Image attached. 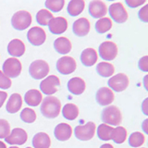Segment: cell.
Instances as JSON below:
<instances>
[{"mask_svg": "<svg viewBox=\"0 0 148 148\" xmlns=\"http://www.w3.org/2000/svg\"><path fill=\"white\" fill-rule=\"evenodd\" d=\"M100 148H114L111 145H109V143H105V145H102Z\"/></svg>", "mask_w": 148, "mask_h": 148, "instance_id": "cell-43", "label": "cell"}, {"mask_svg": "<svg viewBox=\"0 0 148 148\" xmlns=\"http://www.w3.org/2000/svg\"><path fill=\"white\" fill-rule=\"evenodd\" d=\"M145 141V137L143 133L135 132L131 134V136L129 137V145L133 148H137L142 146Z\"/></svg>", "mask_w": 148, "mask_h": 148, "instance_id": "cell-33", "label": "cell"}, {"mask_svg": "<svg viewBox=\"0 0 148 148\" xmlns=\"http://www.w3.org/2000/svg\"><path fill=\"white\" fill-rule=\"evenodd\" d=\"M109 15L117 23H123L128 20V13L121 3H114L109 7Z\"/></svg>", "mask_w": 148, "mask_h": 148, "instance_id": "cell-9", "label": "cell"}, {"mask_svg": "<svg viewBox=\"0 0 148 148\" xmlns=\"http://www.w3.org/2000/svg\"><path fill=\"white\" fill-rule=\"evenodd\" d=\"M72 31L74 34L79 37H83L87 35L90 32V22L85 18H78L74 21L72 25Z\"/></svg>", "mask_w": 148, "mask_h": 148, "instance_id": "cell-17", "label": "cell"}, {"mask_svg": "<svg viewBox=\"0 0 148 148\" xmlns=\"http://www.w3.org/2000/svg\"><path fill=\"white\" fill-rule=\"evenodd\" d=\"M145 3V0H126V5H128V6L132 8H135Z\"/></svg>", "mask_w": 148, "mask_h": 148, "instance_id": "cell-40", "label": "cell"}, {"mask_svg": "<svg viewBox=\"0 0 148 148\" xmlns=\"http://www.w3.org/2000/svg\"><path fill=\"white\" fill-rule=\"evenodd\" d=\"M9 148H18L17 146H11V147H9Z\"/></svg>", "mask_w": 148, "mask_h": 148, "instance_id": "cell-46", "label": "cell"}, {"mask_svg": "<svg viewBox=\"0 0 148 148\" xmlns=\"http://www.w3.org/2000/svg\"><path fill=\"white\" fill-rule=\"evenodd\" d=\"M89 14L95 18H102L108 13V8L103 1L100 0H92L89 3L88 8Z\"/></svg>", "mask_w": 148, "mask_h": 148, "instance_id": "cell-14", "label": "cell"}, {"mask_svg": "<svg viewBox=\"0 0 148 148\" xmlns=\"http://www.w3.org/2000/svg\"><path fill=\"white\" fill-rule=\"evenodd\" d=\"M32 23V15L25 10L16 12L11 18V24L15 30L23 31L30 27Z\"/></svg>", "mask_w": 148, "mask_h": 148, "instance_id": "cell-3", "label": "cell"}, {"mask_svg": "<svg viewBox=\"0 0 148 148\" xmlns=\"http://www.w3.org/2000/svg\"><path fill=\"white\" fill-rule=\"evenodd\" d=\"M22 106V98L21 95L18 94H12L9 96V99L8 100V103L6 106V109L8 113L14 114L20 111Z\"/></svg>", "mask_w": 148, "mask_h": 148, "instance_id": "cell-22", "label": "cell"}, {"mask_svg": "<svg viewBox=\"0 0 148 148\" xmlns=\"http://www.w3.org/2000/svg\"><path fill=\"white\" fill-rule=\"evenodd\" d=\"M139 18L143 21V22H148V5H145V7L142 8L139 11Z\"/></svg>", "mask_w": 148, "mask_h": 148, "instance_id": "cell-38", "label": "cell"}, {"mask_svg": "<svg viewBox=\"0 0 148 148\" xmlns=\"http://www.w3.org/2000/svg\"><path fill=\"white\" fill-rule=\"evenodd\" d=\"M60 85V80L55 75H50L45 78L40 83L42 92L46 95H52L58 92V87Z\"/></svg>", "mask_w": 148, "mask_h": 148, "instance_id": "cell-8", "label": "cell"}, {"mask_svg": "<svg viewBox=\"0 0 148 148\" xmlns=\"http://www.w3.org/2000/svg\"><path fill=\"white\" fill-rule=\"evenodd\" d=\"M97 58L98 56L94 48H86L82 51L81 55V62L85 67H91L95 65L97 61Z\"/></svg>", "mask_w": 148, "mask_h": 148, "instance_id": "cell-21", "label": "cell"}, {"mask_svg": "<svg viewBox=\"0 0 148 148\" xmlns=\"http://www.w3.org/2000/svg\"><path fill=\"white\" fill-rule=\"evenodd\" d=\"M95 99L100 106H108L114 101V94L109 88L102 87L96 92Z\"/></svg>", "mask_w": 148, "mask_h": 148, "instance_id": "cell-16", "label": "cell"}, {"mask_svg": "<svg viewBox=\"0 0 148 148\" xmlns=\"http://www.w3.org/2000/svg\"><path fill=\"white\" fill-rule=\"evenodd\" d=\"M62 115L65 119L69 120H74L79 115V108L74 104H67L62 109Z\"/></svg>", "mask_w": 148, "mask_h": 148, "instance_id": "cell-30", "label": "cell"}, {"mask_svg": "<svg viewBox=\"0 0 148 148\" xmlns=\"http://www.w3.org/2000/svg\"><path fill=\"white\" fill-rule=\"evenodd\" d=\"M50 32L53 34H61L66 32L68 28V21L63 17L53 18L48 23Z\"/></svg>", "mask_w": 148, "mask_h": 148, "instance_id": "cell-15", "label": "cell"}, {"mask_svg": "<svg viewBox=\"0 0 148 148\" xmlns=\"http://www.w3.org/2000/svg\"><path fill=\"white\" fill-rule=\"evenodd\" d=\"M54 48L58 53L66 55L71 52V43L66 37H59L54 42Z\"/></svg>", "mask_w": 148, "mask_h": 148, "instance_id": "cell-24", "label": "cell"}, {"mask_svg": "<svg viewBox=\"0 0 148 148\" xmlns=\"http://www.w3.org/2000/svg\"><path fill=\"white\" fill-rule=\"evenodd\" d=\"M10 133V126L6 119H0V139L7 138Z\"/></svg>", "mask_w": 148, "mask_h": 148, "instance_id": "cell-36", "label": "cell"}, {"mask_svg": "<svg viewBox=\"0 0 148 148\" xmlns=\"http://www.w3.org/2000/svg\"><path fill=\"white\" fill-rule=\"evenodd\" d=\"M85 82L82 78L79 77H74L71 78L68 82V89L71 94L75 95H82L85 90Z\"/></svg>", "mask_w": 148, "mask_h": 148, "instance_id": "cell-20", "label": "cell"}, {"mask_svg": "<svg viewBox=\"0 0 148 148\" xmlns=\"http://www.w3.org/2000/svg\"><path fill=\"white\" fill-rule=\"evenodd\" d=\"M50 145V137L45 132L37 133L32 138V146L34 148H49Z\"/></svg>", "mask_w": 148, "mask_h": 148, "instance_id": "cell-25", "label": "cell"}, {"mask_svg": "<svg viewBox=\"0 0 148 148\" xmlns=\"http://www.w3.org/2000/svg\"><path fill=\"white\" fill-rule=\"evenodd\" d=\"M95 31L98 34H105L108 32L112 28V21L109 18H99L95 23Z\"/></svg>", "mask_w": 148, "mask_h": 148, "instance_id": "cell-31", "label": "cell"}, {"mask_svg": "<svg viewBox=\"0 0 148 148\" xmlns=\"http://www.w3.org/2000/svg\"><path fill=\"white\" fill-rule=\"evenodd\" d=\"M8 52L15 58L21 57L25 52V45L20 39H14L8 45Z\"/></svg>", "mask_w": 148, "mask_h": 148, "instance_id": "cell-19", "label": "cell"}, {"mask_svg": "<svg viewBox=\"0 0 148 148\" xmlns=\"http://www.w3.org/2000/svg\"><path fill=\"white\" fill-rule=\"evenodd\" d=\"M108 84L111 88L110 90H114L115 92H122L129 85V78L126 76V74L119 73L109 79Z\"/></svg>", "mask_w": 148, "mask_h": 148, "instance_id": "cell-11", "label": "cell"}, {"mask_svg": "<svg viewBox=\"0 0 148 148\" xmlns=\"http://www.w3.org/2000/svg\"><path fill=\"white\" fill-rule=\"evenodd\" d=\"M101 119L104 124L111 126H119L121 123L122 116L119 109L115 106H108L102 111Z\"/></svg>", "mask_w": 148, "mask_h": 148, "instance_id": "cell-2", "label": "cell"}, {"mask_svg": "<svg viewBox=\"0 0 148 148\" xmlns=\"http://www.w3.org/2000/svg\"><path fill=\"white\" fill-rule=\"evenodd\" d=\"M26 148H31V147H26Z\"/></svg>", "mask_w": 148, "mask_h": 148, "instance_id": "cell-47", "label": "cell"}, {"mask_svg": "<svg viewBox=\"0 0 148 148\" xmlns=\"http://www.w3.org/2000/svg\"><path fill=\"white\" fill-rule=\"evenodd\" d=\"M85 3L83 0H71L68 4L67 11L69 13V15H71L72 17H75L80 15V14L83 11L84 9Z\"/></svg>", "mask_w": 148, "mask_h": 148, "instance_id": "cell-26", "label": "cell"}, {"mask_svg": "<svg viewBox=\"0 0 148 148\" xmlns=\"http://www.w3.org/2000/svg\"><path fill=\"white\" fill-rule=\"evenodd\" d=\"M114 71L115 69L113 65L108 62H101L96 66V72L104 78L111 77L113 75Z\"/></svg>", "mask_w": 148, "mask_h": 148, "instance_id": "cell-27", "label": "cell"}, {"mask_svg": "<svg viewBox=\"0 0 148 148\" xmlns=\"http://www.w3.org/2000/svg\"><path fill=\"white\" fill-rule=\"evenodd\" d=\"M24 101L30 106H37L43 101V95L38 90L32 89L28 91L24 95Z\"/></svg>", "mask_w": 148, "mask_h": 148, "instance_id": "cell-23", "label": "cell"}, {"mask_svg": "<svg viewBox=\"0 0 148 148\" xmlns=\"http://www.w3.org/2000/svg\"><path fill=\"white\" fill-rule=\"evenodd\" d=\"M10 86H11L10 79L8 78L1 71H0V89H8Z\"/></svg>", "mask_w": 148, "mask_h": 148, "instance_id": "cell-37", "label": "cell"}, {"mask_svg": "<svg viewBox=\"0 0 148 148\" xmlns=\"http://www.w3.org/2000/svg\"><path fill=\"white\" fill-rule=\"evenodd\" d=\"M138 66L142 71H145V72L148 71V56H145V57H143L139 60Z\"/></svg>", "mask_w": 148, "mask_h": 148, "instance_id": "cell-39", "label": "cell"}, {"mask_svg": "<svg viewBox=\"0 0 148 148\" xmlns=\"http://www.w3.org/2000/svg\"><path fill=\"white\" fill-rule=\"evenodd\" d=\"M99 55L102 59L106 61H110L116 58L118 55V47L116 44L110 41H106L99 45Z\"/></svg>", "mask_w": 148, "mask_h": 148, "instance_id": "cell-7", "label": "cell"}, {"mask_svg": "<svg viewBox=\"0 0 148 148\" xmlns=\"http://www.w3.org/2000/svg\"><path fill=\"white\" fill-rule=\"evenodd\" d=\"M8 97V94L6 92H3V91H0V108H2L3 104L5 103Z\"/></svg>", "mask_w": 148, "mask_h": 148, "instance_id": "cell-41", "label": "cell"}, {"mask_svg": "<svg viewBox=\"0 0 148 148\" xmlns=\"http://www.w3.org/2000/svg\"><path fill=\"white\" fill-rule=\"evenodd\" d=\"M55 137L58 139V141H67L71 138L72 134V129L67 123H59L58 126H56L54 131Z\"/></svg>", "mask_w": 148, "mask_h": 148, "instance_id": "cell-18", "label": "cell"}, {"mask_svg": "<svg viewBox=\"0 0 148 148\" xmlns=\"http://www.w3.org/2000/svg\"><path fill=\"white\" fill-rule=\"evenodd\" d=\"M28 41L32 45L39 46L45 43L46 39V34L45 31L40 27H32L27 32Z\"/></svg>", "mask_w": 148, "mask_h": 148, "instance_id": "cell-12", "label": "cell"}, {"mask_svg": "<svg viewBox=\"0 0 148 148\" xmlns=\"http://www.w3.org/2000/svg\"><path fill=\"white\" fill-rule=\"evenodd\" d=\"M57 69L60 74L69 75L76 69V61L71 57H62L57 62Z\"/></svg>", "mask_w": 148, "mask_h": 148, "instance_id": "cell-10", "label": "cell"}, {"mask_svg": "<svg viewBox=\"0 0 148 148\" xmlns=\"http://www.w3.org/2000/svg\"><path fill=\"white\" fill-rule=\"evenodd\" d=\"M113 129V127L108 126L106 124H100L97 128V136L102 141H109L111 140Z\"/></svg>", "mask_w": 148, "mask_h": 148, "instance_id": "cell-29", "label": "cell"}, {"mask_svg": "<svg viewBox=\"0 0 148 148\" xmlns=\"http://www.w3.org/2000/svg\"><path fill=\"white\" fill-rule=\"evenodd\" d=\"M45 8H47L52 12H58L63 8L65 1L64 0H46Z\"/></svg>", "mask_w": 148, "mask_h": 148, "instance_id": "cell-35", "label": "cell"}, {"mask_svg": "<svg viewBox=\"0 0 148 148\" xmlns=\"http://www.w3.org/2000/svg\"><path fill=\"white\" fill-rule=\"evenodd\" d=\"M28 135L24 130L21 128H15L10 132L9 135L7 138H5V141L9 145H21L26 143Z\"/></svg>", "mask_w": 148, "mask_h": 148, "instance_id": "cell-13", "label": "cell"}, {"mask_svg": "<svg viewBox=\"0 0 148 148\" xmlns=\"http://www.w3.org/2000/svg\"><path fill=\"white\" fill-rule=\"evenodd\" d=\"M127 138V131L126 129L121 126H117L113 129L112 135H111V140L114 141L116 143H123L126 141Z\"/></svg>", "mask_w": 148, "mask_h": 148, "instance_id": "cell-28", "label": "cell"}, {"mask_svg": "<svg viewBox=\"0 0 148 148\" xmlns=\"http://www.w3.org/2000/svg\"><path fill=\"white\" fill-rule=\"evenodd\" d=\"M0 148H7L6 145H5V143L1 141H0Z\"/></svg>", "mask_w": 148, "mask_h": 148, "instance_id": "cell-44", "label": "cell"}, {"mask_svg": "<svg viewBox=\"0 0 148 148\" xmlns=\"http://www.w3.org/2000/svg\"><path fill=\"white\" fill-rule=\"evenodd\" d=\"M96 126L94 122L89 121L84 125H79L74 129V134L81 141H89L95 136Z\"/></svg>", "mask_w": 148, "mask_h": 148, "instance_id": "cell-5", "label": "cell"}, {"mask_svg": "<svg viewBox=\"0 0 148 148\" xmlns=\"http://www.w3.org/2000/svg\"><path fill=\"white\" fill-rule=\"evenodd\" d=\"M41 113L46 119L57 118L61 110L60 101L55 96H46L42 101L41 104Z\"/></svg>", "mask_w": 148, "mask_h": 148, "instance_id": "cell-1", "label": "cell"}, {"mask_svg": "<svg viewBox=\"0 0 148 148\" xmlns=\"http://www.w3.org/2000/svg\"><path fill=\"white\" fill-rule=\"evenodd\" d=\"M21 63L15 58H8L3 64V73L8 78H17L21 72Z\"/></svg>", "mask_w": 148, "mask_h": 148, "instance_id": "cell-6", "label": "cell"}, {"mask_svg": "<svg viewBox=\"0 0 148 148\" xmlns=\"http://www.w3.org/2000/svg\"><path fill=\"white\" fill-rule=\"evenodd\" d=\"M21 119L22 121H24L26 123H32L36 119V114L34 112V110H32V108H23L21 112Z\"/></svg>", "mask_w": 148, "mask_h": 148, "instance_id": "cell-34", "label": "cell"}, {"mask_svg": "<svg viewBox=\"0 0 148 148\" xmlns=\"http://www.w3.org/2000/svg\"><path fill=\"white\" fill-rule=\"evenodd\" d=\"M29 73L35 80H42L49 73V66L45 60H35L32 62L29 68Z\"/></svg>", "mask_w": 148, "mask_h": 148, "instance_id": "cell-4", "label": "cell"}, {"mask_svg": "<svg viewBox=\"0 0 148 148\" xmlns=\"http://www.w3.org/2000/svg\"><path fill=\"white\" fill-rule=\"evenodd\" d=\"M146 79H147V76L145 78V89L147 90V87H146Z\"/></svg>", "mask_w": 148, "mask_h": 148, "instance_id": "cell-45", "label": "cell"}, {"mask_svg": "<svg viewBox=\"0 0 148 148\" xmlns=\"http://www.w3.org/2000/svg\"><path fill=\"white\" fill-rule=\"evenodd\" d=\"M147 101H148V99L146 98L145 101H143V105H142V109H143V113H145V115H147L148 113H147V108H146V106H147Z\"/></svg>", "mask_w": 148, "mask_h": 148, "instance_id": "cell-42", "label": "cell"}, {"mask_svg": "<svg viewBox=\"0 0 148 148\" xmlns=\"http://www.w3.org/2000/svg\"><path fill=\"white\" fill-rule=\"evenodd\" d=\"M53 18L54 16L49 10H47V9H41V10L37 12L36 21L42 26H46L48 25V23Z\"/></svg>", "mask_w": 148, "mask_h": 148, "instance_id": "cell-32", "label": "cell"}]
</instances>
